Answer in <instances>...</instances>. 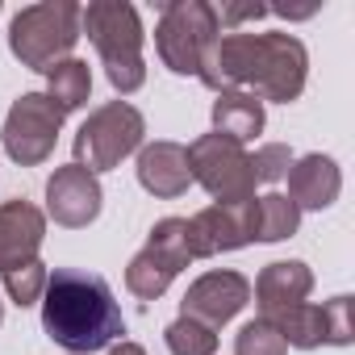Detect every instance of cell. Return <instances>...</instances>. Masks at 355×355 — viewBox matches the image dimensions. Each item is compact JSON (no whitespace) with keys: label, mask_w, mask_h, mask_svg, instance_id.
I'll return each mask as SVG.
<instances>
[{"label":"cell","mask_w":355,"mask_h":355,"mask_svg":"<svg viewBox=\"0 0 355 355\" xmlns=\"http://www.w3.org/2000/svg\"><path fill=\"white\" fill-rule=\"evenodd\" d=\"M309 76V51L301 38L272 30V34H247L230 30L218 34L197 67V80L214 92H251L263 105H293L305 92Z\"/></svg>","instance_id":"6da1fadb"},{"label":"cell","mask_w":355,"mask_h":355,"mask_svg":"<svg viewBox=\"0 0 355 355\" xmlns=\"http://www.w3.org/2000/svg\"><path fill=\"white\" fill-rule=\"evenodd\" d=\"M42 330L67 347V355H92L125 334L121 305L105 276L80 268H55L42 293Z\"/></svg>","instance_id":"7a4b0ae2"},{"label":"cell","mask_w":355,"mask_h":355,"mask_svg":"<svg viewBox=\"0 0 355 355\" xmlns=\"http://www.w3.org/2000/svg\"><path fill=\"white\" fill-rule=\"evenodd\" d=\"M80 34L92 38L113 92L130 96L146 84L142 21H138L134 5H125V0H92V5H80Z\"/></svg>","instance_id":"3957f363"},{"label":"cell","mask_w":355,"mask_h":355,"mask_svg":"<svg viewBox=\"0 0 355 355\" xmlns=\"http://www.w3.org/2000/svg\"><path fill=\"white\" fill-rule=\"evenodd\" d=\"M80 42V5L76 0H42L13 17L9 26V51L30 71H51L55 63L71 59Z\"/></svg>","instance_id":"277c9868"},{"label":"cell","mask_w":355,"mask_h":355,"mask_svg":"<svg viewBox=\"0 0 355 355\" xmlns=\"http://www.w3.org/2000/svg\"><path fill=\"white\" fill-rule=\"evenodd\" d=\"M142 134H146V121L142 113L130 105V101H109L101 109L88 113V121L80 125L71 150H76V167L101 175V171H113L121 159H130L134 150H142Z\"/></svg>","instance_id":"5b68a950"},{"label":"cell","mask_w":355,"mask_h":355,"mask_svg":"<svg viewBox=\"0 0 355 355\" xmlns=\"http://www.w3.org/2000/svg\"><path fill=\"white\" fill-rule=\"evenodd\" d=\"M218 34L222 26H218V9L209 0H167L159 9V26H155V51L167 71L197 76L201 55Z\"/></svg>","instance_id":"8992f818"},{"label":"cell","mask_w":355,"mask_h":355,"mask_svg":"<svg viewBox=\"0 0 355 355\" xmlns=\"http://www.w3.org/2000/svg\"><path fill=\"white\" fill-rule=\"evenodd\" d=\"M189 150V171L193 180L218 201V205H230V201H251L255 197V171H251V155L247 146L222 138V134H201L197 142L184 146Z\"/></svg>","instance_id":"52a82bcc"},{"label":"cell","mask_w":355,"mask_h":355,"mask_svg":"<svg viewBox=\"0 0 355 355\" xmlns=\"http://www.w3.org/2000/svg\"><path fill=\"white\" fill-rule=\"evenodd\" d=\"M189 263H193V255H189V239H184V218H163L150 226L146 247L130 259L125 288L142 301H159Z\"/></svg>","instance_id":"ba28073f"},{"label":"cell","mask_w":355,"mask_h":355,"mask_svg":"<svg viewBox=\"0 0 355 355\" xmlns=\"http://www.w3.org/2000/svg\"><path fill=\"white\" fill-rule=\"evenodd\" d=\"M59 130H63V109L46 92H21L5 117V134L0 138H5V150L13 163L38 167L55 155Z\"/></svg>","instance_id":"9c48e42d"},{"label":"cell","mask_w":355,"mask_h":355,"mask_svg":"<svg viewBox=\"0 0 355 355\" xmlns=\"http://www.w3.org/2000/svg\"><path fill=\"white\" fill-rule=\"evenodd\" d=\"M184 239L193 259H214L222 251H239L255 243V197L251 201H230V205H209L193 218H184Z\"/></svg>","instance_id":"30bf717a"},{"label":"cell","mask_w":355,"mask_h":355,"mask_svg":"<svg viewBox=\"0 0 355 355\" xmlns=\"http://www.w3.org/2000/svg\"><path fill=\"white\" fill-rule=\"evenodd\" d=\"M247 301H251V280L243 272H205L189 284L180 301V318H193L218 334L230 318L247 309Z\"/></svg>","instance_id":"8fae6325"},{"label":"cell","mask_w":355,"mask_h":355,"mask_svg":"<svg viewBox=\"0 0 355 355\" xmlns=\"http://www.w3.org/2000/svg\"><path fill=\"white\" fill-rule=\"evenodd\" d=\"M101 180L92 171L67 163V167H55V175L46 180V218H55V226H67V230H84L101 218Z\"/></svg>","instance_id":"7c38bea8"},{"label":"cell","mask_w":355,"mask_h":355,"mask_svg":"<svg viewBox=\"0 0 355 355\" xmlns=\"http://www.w3.org/2000/svg\"><path fill=\"white\" fill-rule=\"evenodd\" d=\"M138 184L159 197V201H171V197H184L189 184H193V171H189V150L180 142H142L138 150Z\"/></svg>","instance_id":"4fadbf2b"},{"label":"cell","mask_w":355,"mask_h":355,"mask_svg":"<svg viewBox=\"0 0 355 355\" xmlns=\"http://www.w3.org/2000/svg\"><path fill=\"white\" fill-rule=\"evenodd\" d=\"M46 239V214L34 201H5L0 205V272L38 259Z\"/></svg>","instance_id":"5bb4252c"},{"label":"cell","mask_w":355,"mask_h":355,"mask_svg":"<svg viewBox=\"0 0 355 355\" xmlns=\"http://www.w3.org/2000/svg\"><path fill=\"white\" fill-rule=\"evenodd\" d=\"M338 193H343V171H338V163L330 155L313 150V155L293 159V167H288V201L301 214L305 209H313V214L330 209L338 201Z\"/></svg>","instance_id":"9a60e30c"},{"label":"cell","mask_w":355,"mask_h":355,"mask_svg":"<svg viewBox=\"0 0 355 355\" xmlns=\"http://www.w3.org/2000/svg\"><path fill=\"white\" fill-rule=\"evenodd\" d=\"M313 293V272L309 263L301 259H276L259 272L255 280V301H259V318L276 313V309H288V305H301L305 297Z\"/></svg>","instance_id":"2e32d148"},{"label":"cell","mask_w":355,"mask_h":355,"mask_svg":"<svg viewBox=\"0 0 355 355\" xmlns=\"http://www.w3.org/2000/svg\"><path fill=\"white\" fill-rule=\"evenodd\" d=\"M263 121H268V113H263L259 96H251V92H218V101H214V134L247 146L255 134H263Z\"/></svg>","instance_id":"e0dca14e"},{"label":"cell","mask_w":355,"mask_h":355,"mask_svg":"<svg viewBox=\"0 0 355 355\" xmlns=\"http://www.w3.org/2000/svg\"><path fill=\"white\" fill-rule=\"evenodd\" d=\"M46 96L63 109V117L76 113V109H84L88 96H92V67L84 59H76V55L63 59V63H55L46 71Z\"/></svg>","instance_id":"ac0fdd59"},{"label":"cell","mask_w":355,"mask_h":355,"mask_svg":"<svg viewBox=\"0 0 355 355\" xmlns=\"http://www.w3.org/2000/svg\"><path fill=\"white\" fill-rule=\"evenodd\" d=\"M263 322H272V326H276V334L284 338V347L313 351V347H322V343H326V334H322V305L301 301V305H288V309L268 313Z\"/></svg>","instance_id":"d6986e66"},{"label":"cell","mask_w":355,"mask_h":355,"mask_svg":"<svg viewBox=\"0 0 355 355\" xmlns=\"http://www.w3.org/2000/svg\"><path fill=\"white\" fill-rule=\"evenodd\" d=\"M301 230V209L284 193L255 197V243H284Z\"/></svg>","instance_id":"ffe728a7"},{"label":"cell","mask_w":355,"mask_h":355,"mask_svg":"<svg viewBox=\"0 0 355 355\" xmlns=\"http://www.w3.org/2000/svg\"><path fill=\"white\" fill-rule=\"evenodd\" d=\"M46 276H51V272H46L42 259H30V263H17V268H5V272H0L9 301L21 305V309L42 301V293H46Z\"/></svg>","instance_id":"44dd1931"},{"label":"cell","mask_w":355,"mask_h":355,"mask_svg":"<svg viewBox=\"0 0 355 355\" xmlns=\"http://www.w3.org/2000/svg\"><path fill=\"white\" fill-rule=\"evenodd\" d=\"M163 343L171 355H214L218 351V334L193 318H175L167 330H163Z\"/></svg>","instance_id":"7402d4cb"},{"label":"cell","mask_w":355,"mask_h":355,"mask_svg":"<svg viewBox=\"0 0 355 355\" xmlns=\"http://www.w3.org/2000/svg\"><path fill=\"white\" fill-rule=\"evenodd\" d=\"M234 355H288V347H284V338L276 334L272 322L251 318L234 338Z\"/></svg>","instance_id":"603a6c76"},{"label":"cell","mask_w":355,"mask_h":355,"mask_svg":"<svg viewBox=\"0 0 355 355\" xmlns=\"http://www.w3.org/2000/svg\"><path fill=\"white\" fill-rule=\"evenodd\" d=\"M293 167V150L284 142H263L255 155H251V171H255V184H276L284 180Z\"/></svg>","instance_id":"cb8c5ba5"},{"label":"cell","mask_w":355,"mask_h":355,"mask_svg":"<svg viewBox=\"0 0 355 355\" xmlns=\"http://www.w3.org/2000/svg\"><path fill=\"white\" fill-rule=\"evenodd\" d=\"M322 334H326L330 347H347L355 338V330H351V297L347 293H338V297H330L322 305Z\"/></svg>","instance_id":"d4e9b609"},{"label":"cell","mask_w":355,"mask_h":355,"mask_svg":"<svg viewBox=\"0 0 355 355\" xmlns=\"http://www.w3.org/2000/svg\"><path fill=\"white\" fill-rule=\"evenodd\" d=\"M105 355H146V347H138V343H113V347H105Z\"/></svg>","instance_id":"484cf974"},{"label":"cell","mask_w":355,"mask_h":355,"mask_svg":"<svg viewBox=\"0 0 355 355\" xmlns=\"http://www.w3.org/2000/svg\"><path fill=\"white\" fill-rule=\"evenodd\" d=\"M0 322H5V305H0Z\"/></svg>","instance_id":"4316f807"}]
</instances>
